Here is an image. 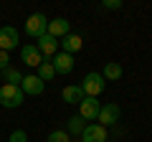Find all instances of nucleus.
<instances>
[{
  "instance_id": "nucleus-9",
  "label": "nucleus",
  "mask_w": 152,
  "mask_h": 142,
  "mask_svg": "<svg viewBox=\"0 0 152 142\" xmlns=\"http://www.w3.org/2000/svg\"><path fill=\"white\" fill-rule=\"evenodd\" d=\"M18 46V31L13 26L0 28V51H13Z\"/></svg>"
},
{
  "instance_id": "nucleus-22",
  "label": "nucleus",
  "mask_w": 152,
  "mask_h": 142,
  "mask_svg": "<svg viewBox=\"0 0 152 142\" xmlns=\"http://www.w3.org/2000/svg\"><path fill=\"white\" fill-rule=\"evenodd\" d=\"M8 61H10V59H8V51H0V71H5L8 66H10Z\"/></svg>"
},
{
  "instance_id": "nucleus-6",
  "label": "nucleus",
  "mask_w": 152,
  "mask_h": 142,
  "mask_svg": "<svg viewBox=\"0 0 152 142\" xmlns=\"http://www.w3.org/2000/svg\"><path fill=\"white\" fill-rule=\"evenodd\" d=\"M36 48L41 51V56H43L46 61H48V59H53V56L58 53V38H53V36H48V33H43V36L38 38Z\"/></svg>"
},
{
  "instance_id": "nucleus-14",
  "label": "nucleus",
  "mask_w": 152,
  "mask_h": 142,
  "mask_svg": "<svg viewBox=\"0 0 152 142\" xmlns=\"http://www.w3.org/2000/svg\"><path fill=\"white\" fill-rule=\"evenodd\" d=\"M61 97H64L66 104H81L84 91H81V86H66L64 91H61Z\"/></svg>"
},
{
  "instance_id": "nucleus-3",
  "label": "nucleus",
  "mask_w": 152,
  "mask_h": 142,
  "mask_svg": "<svg viewBox=\"0 0 152 142\" xmlns=\"http://www.w3.org/2000/svg\"><path fill=\"white\" fill-rule=\"evenodd\" d=\"M46 31H48V18H46L43 13H33V15L26 18V33L31 36V38L38 41Z\"/></svg>"
},
{
  "instance_id": "nucleus-10",
  "label": "nucleus",
  "mask_w": 152,
  "mask_h": 142,
  "mask_svg": "<svg viewBox=\"0 0 152 142\" xmlns=\"http://www.w3.org/2000/svg\"><path fill=\"white\" fill-rule=\"evenodd\" d=\"M51 64H53V71H56V74H71V71H74V56L58 51V53L53 56Z\"/></svg>"
},
{
  "instance_id": "nucleus-1",
  "label": "nucleus",
  "mask_w": 152,
  "mask_h": 142,
  "mask_svg": "<svg viewBox=\"0 0 152 142\" xmlns=\"http://www.w3.org/2000/svg\"><path fill=\"white\" fill-rule=\"evenodd\" d=\"M26 102V94H23L20 86H10V84H3L0 86V104L5 109H15Z\"/></svg>"
},
{
  "instance_id": "nucleus-20",
  "label": "nucleus",
  "mask_w": 152,
  "mask_h": 142,
  "mask_svg": "<svg viewBox=\"0 0 152 142\" xmlns=\"http://www.w3.org/2000/svg\"><path fill=\"white\" fill-rule=\"evenodd\" d=\"M8 142H28V135H26V130H15L10 137H8Z\"/></svg>"
},
{
  "instance_id": "nucleus-15",
  "label": "nucleus",
  "mask_w": 152,
  "mask_h": 142,
  "mask_svg": "<svg viewBox=\"0 0 152 142\" xmlns=\"http://www.w3.org/2000/svg\"><path fill=\"white\" fill-rule=\"evenodd\" d=\"M102 76H104V81H117V79H122V66L117 64V61H109V64L104 66Z\"/></svg>"
},
{
  "instance_id": "nucleus-8",
  "label": "nucleus",
  "mask_w": 152,
  "mask_h": 142,
  "mask_svg": "<svg viewBox=\"0 0 152 142\" xmlns=\"http://www.w3.org/2000/svg\"><path fill=\"white\" fill-rule=\"evenodd\" d=\"M79 137H81V142H107V127L96 124V122L94 124H86Z\"/></svg>"
},
{
  "instance_id": "nucleus-19",
  "label": "nucleus",
  "mask_w": 152,
  "mask_h": 142,
  "mask_svg": "<svg viewBox=\"0 0 152 142\" xmlns=\"http://www.w3.org/2000/svg\"><path fill=\"white\" fill-rule=\"evenodd\" d=\"M46 142H71V137H69V132L66 130H56V132H51L48 135V140Z\"/></svg>"
},
{
  "instance_id": "nucleus-11",
  "label": "nucleus",
  "mask_w": 152,
  "mask_h": 142,
  "mask_svg": "<svg viewBox=\"0 0 152 142\" xmlns=\"http://www.w3.org/2000/svg\"><path fill=\"white\" fill-rule=\"evenodd\" d=\"M20 59L26 61V66H33V69H38V66L46 61L43 56H41V51H38L36 46H31V43H26V46L20 48Z\"/></svg>"
},
{
  "instance_id": "nucleus-16",
  "label": "nucleus",
  "mask_w": 152,
  "mask_h": 142,
  "mask_svg": "<svg viewBox=\"0 0 152 142\" xmlns=\"http://www.w3.org/2000/svg\"><path fill=\"white\" fill-rule=\"evenodd\" d=\"M3 74V81L5 84H10V86H20V81H23V74L18 69H13V66H8L5 71H0Z\"/></svg>"
},
{
  "instance_id": "nucleus-5",
  "label": "nucleus",
  "mask_w": 152,
  "mask_h": 142,
  "mask_svg": "<svg viewBox=\"0 0 152 142\" xmlns=\"http://www.w3.org/2000/svg\"><path fill=\"white\" fill-rule=\"evenodd\" d=\"M119 114H122V109L117 107V104H102V109H99V117H96V124H102V127H109V124H114V122H119Z\"/></svg>"
},
{
  "instance_id": "nucleus-4",
  "label": "nucleus",
  "mask_w": 152,
  "mask_h": 142,
  "mask_svg": "<svg viewBox=\"0 0 152 142\" xmlns=\"http://www.w3.org/2000/svg\"><path fill=\"white\" fill-rule=\"evenodd\" d=\"M99 109H102V102L96 97H84L79 104V117H84L86 122H94L99 117Z\"/></svg>"
},
{
  "instance_id": "nucleus-17",
  "label": "nucleus",
  "mask_w": 152,
  "mask_h": 142,
  "mask_svg": "<svg viewBox=\"0 0 152 142\" xmlns=\"http://www.w3.org/2000/svg\"><path fill=\"white\" fill-rule=\"evenodd\" d=\"M84 127H86V119L79 117V114H74V117L69 119V124H66V132H69V137H71V135H81Z\"/></svg>"
},
{
  "instance_id": "nucleus-13",
  "label": "nucleus",
  "mask_w": 152,
  "mask_h": 142,
  "mask_svg": "<svg viewBox=\"0 0 152 142\" xmlns=\"http://www.w3.org/2000/svg\"><path fill=\"white\" fill-rule=\"evenodd\" d=\"M58 46L64 48V53H71V56H74L76 51H81L84 38H81V36H76V33H69V36H64V38L58 41Z\"/></svg>"
},
{
  "instance_id": "nucleus-12",
  "label": "nucleus",
  "mask_w": 152,
  "mask_h": 142,
  "mask_svg": "<svg viewBox=\"0 0 152 142\" xmlns=\"http://www.w3.org/2000/svg\"><path fill=\"white\" fill-rule=\"evenodd\" d=\"M48 36H53V38H64V36H69L71 33V23L66 20V18H53V20H48Z\"/></svg>"
},
{
  "instance_id": "nucleus-18",
  "label": "nucleus",
  "mask_w": 152,
  "mask_h": 142,
  "mask_svg": "<svg viewBox=\"0 0 152 142\" xmlns=\"http://www.w3.org/2000/svg\"><path fill=\"white\" fill-rule=\"evenodd\" d=\"M38 79H41V81H51V79L56 76V71H53V64H51V61H43V64L38 66V74H36Z\"/></svg>"
},
{
  "instance_id": "nucleus-21",
  "label": "nucleus",
  "mask_w": 152,
  "mask_h": 142,
  "mask_svg": "<svg viewBox=\"0 0 152 142\" xmlns=\"http://www.w3.org/2000/svg\"><path fill=\"white\" fill-rule=\"evenodd\" d=\"M102 8H104V10H119V8H122V0H104Z\"/></svg>"
},
{
  "instance_id": "nucleus-2",
  "label": "nucleus",
  "mask_w": 152,
  "mask_h": 142,
  "mask_svg": "<svg viewBox=\"0 0 152 142\" xmlns=\"http://www.w3.org/2000/svg\"><path fill=\"white\" fill-rule=\"evenodd\" d=\"M79 86H81L84 97H99V94L104 91V86H107V81H104V76L99 71H91V74L84 76V81L79 84Z\"/></svg>"
},
{
  "instance_id": "nucleus-7",
  "label": "nucleus",
  "mask_w": 152,
  "mask_h": 142,
  "mask_svg": "<svg viewBox=\"0 0 152 142\" xmlns=\"http://www.w3.org/2000/svg\"><path fill=\"white\" fill-rule=\"evenodd\" d=\"M20 89H23V94H28V97H41V94H43V89H46V84L41 81L36 74H28V76H23Z\"/></svg>"
}]
</instances>
